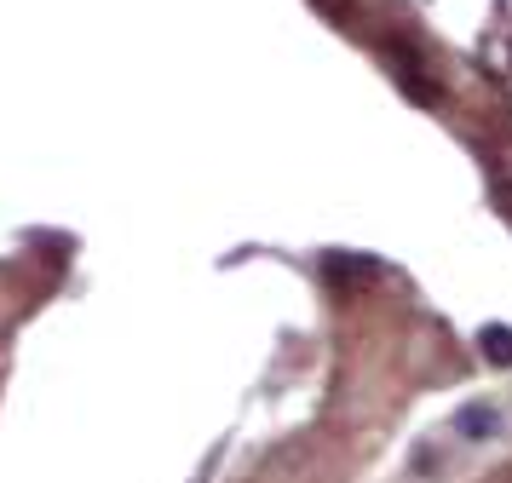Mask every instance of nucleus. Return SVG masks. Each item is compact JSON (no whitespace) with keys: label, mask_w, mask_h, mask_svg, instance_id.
Listing matches in <instances>:
<instances>
[{"label":"nucleus","mask_w":512,"mask_h":483,"mask_svg":"<svg viewBox=\"0 0 512 483\" xmlns=\"http://www.w3.org/2000/svg\"><path fill=\"white\" fill-rule=\"evenodd\" d=\"M489 357H512V334H489Z\"/></svg>","instance_id":"1"}]
</instances>
